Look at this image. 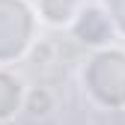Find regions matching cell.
Listing matches in <instances>:
<instances>
[{"label":"cell","instance_id":"2","mask_svg":"<svg viewBox=\"0 0 125 125\" xmlns=\"http://www.w3.org/2000/svg\"><path fill=\"white\" fill-rule=\"evenodd\" d=\"M42 21L30 0H0V66H15L39 39Z\"/></svg>","mask_w":125,"mask_h":125},{"label":"cell","instance_id":"6","mask_svg":"<svg viewBox=\"0 0 125 125\" xmlns=\"http://www.w3.org/2000/svg\"><path fill=\"white\" fill-rule=\"evenodd\" d=\"M101 6L113 24V33L119 39H125V0H101Z\"/></svg>","mask_w":125,"mask_h":125},{"label":"cell","instance_id":"3","mask_svg":"<svg viewBox=\"0 0 125 125\" xmlns=\"http://www.w3.org/2000/svg\"><path fill=\"white\" fill-rule=\"evenodd\" d=\"M69 33H74L83 45H92V48H101V45H110L113 42V24L107 18V12L101 3H83L77 18L72 21Z\"/></svg>","mask_w":125,"mask_h":125},{"label":"cell","instance_id":"1","mask_svg":"<svg viewBox=\"0 0 125 125\" xmlns=\"http://www.w3.org/2000/svg\"><path fill=\"white\" fill-rule=\"evenodd\" d=\"M81 86L98 110H125V48H95L81 69Z\"/></svg>","mask_w":125,"mask_h":125},{"label":"cell","instance_id":"4","mask_svg":"<svg viewBox=\"0 0 125 125\" xmlns=\"http://www.w3.org/2000/svg\"><path fill=\"white\" fill-rule=\"evenodd\" d=\"M24 98H27V81L12 72V66H0V125L12 122L24 110Z\"/></svg>","mask_w":125,"mask_h":125},{"label":"cell","instance_id":"5","mask_svg":"<svg viewBox=\"0 0 125 125\" xmlns=\"http://www.w3.org/2000/svg\"><path fill=\"white\" fill-rule=\"evenodd\" d=\"M30 3H33V9H36V15H39L42 27L69 30L86 0H30Z\"/></svg>","mask_w":125,"mask_h":125}]
</instances>
